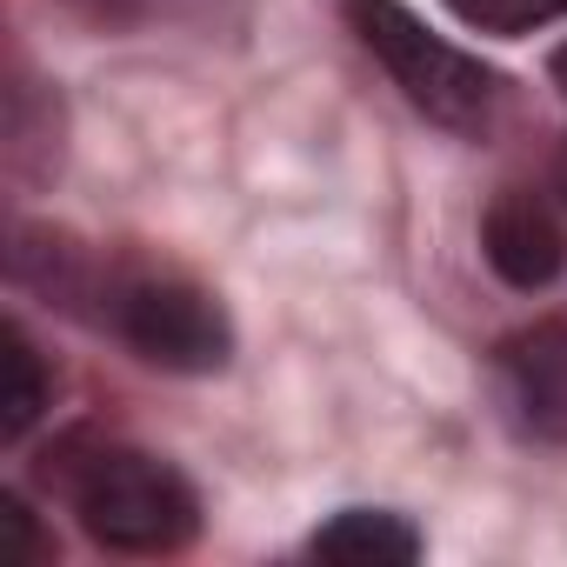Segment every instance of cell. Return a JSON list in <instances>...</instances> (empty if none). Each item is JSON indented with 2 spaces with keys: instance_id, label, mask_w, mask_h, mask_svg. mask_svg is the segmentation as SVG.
<instances>
[{
  "instance_id": "cell-2",
  "label": "cell",
  "mask_w": 567,
  "mask_h": 567,
  "mask_svg": "<svg viewBox=\"0 0 567 567\" xmlns=\"http://www.w3.org/2000/svg\"><path fill=\"white\" fill-rule=\"evenodd\" d=\"M341 14L354 28V41L388 68V81L408 94L414 114H427L447 134H487L501 114V81L461 54L454 41H441L421 14H408L401 0H341Z\"/></svg>"
},
{
  "instance_id": "cell-4",
  "label": "cell",
  "mask_w": 567,
  "mask_h": 567,
  "mask_svg": "<svg viewBox=\"0 0 567 567\" xmlns=\"http://www.w3.org/2000/svg\"><path fill=\"white\" fill-rule=\"evenodd\" d=\"M507 414L534 441H567V321H534L494 348Z\"/></svg>"
},
{
  "instance_id": "cell-12",
  "label": "cell",
  "mask_w": 567,
  "mask_h": 567,
  "mask_svg": "<svg viewBox=\"0 0 567 567\" xmlns=\"http://www.w3.org/2000/svg\"><path fill=\"white\" fill-rule=\"evenodd\" d=\"M554 174H560V194H567V141H560V161H554Z\"/></svg>"
},
{
  "instance_id": "cell-9",
  "label": "cell",
  "mask_w": 567,
  "mask_h": 567,
  "mask_svg": "<svg viewBox=\"0 0 567 567\" xmlns=\"http://www.w3.org/2000/svg\"><path fill=\"white\" fill-rule=\"evenodd\" d=\"M0 534H8V554H14V560H41V554H48V534L34 527V514H28L14 494L0 501Z\"/></svg>"
},
{
  "instance_id": "cell-1",
  "label": "cell",
  "mask_w": 567,
  "mask_h": 567,
  "mask_svg": "<svg viewBox=\"0 0 567 567\" xmlns=\"http://www.w3.org/2000/svg\"><path fill=\"white\" fill-rule=\"evenodd\" d=\"M41 481L81 514V527L114 554H174L200 527V501L181 467H167L147 447L68 434L48 447Z\"/></svg>"
},
{
  "instance_id": "cell-7",
  "label": "cell",
  "mask_w": 567,
  "mask_h": 567,
  "mask_svg": "<svg viewBox=\"0 0 567 567\" xmlns=\"http://www.w3.org/2000/svg\"><path fill=\"white\" fill-rule=\"evenodd\" d=\"M48 394H54V381H48L34 341L21 328H8V334H0V441H21L41 421Z\"/></svg>"
},
{
  "instance_id": "cell-11",
  "label": "cell",
  "mask_w": 567,
  "mask_h": 567,
  "mask_svg": "<svg viewBox=\"0 0 567 567\" xmlns=\"http://www.w3.org/2000/svg\"><path fill=\"white\" fill-rule=\"evenodd\" d=\"M547 74H554V87H560V94H567V41H560V48H554V61H547Z\"/></svg>"
},
{
  "instance_id": "cell-3",
  "label": "cell",
  "mask_w": 567,
  "mask_h": 567,
  "mask_svg": "<svg viewBox=\"0 0 567 567\" xmlns=\"http://www.w3.org/2000/svg\"><path fill=\"white\" fill-rule=\"evenodd\" d=\"M94 321L114 328L121 348H134L147 368H167V374H220L234 354V328L220 301L167 267H101Z\"/></svg>"
},
{
  "instance_id": "cell-5",
  "label": "cell",
  "mask_w": 567,
  "mask_h": 567,
  "mask_svg": "<svg viewBox=\"0 0 567 567\" xmlns=\"http://www.w3.org/2000/svg\"><path fill=\"white\" fill-rule=\"evenodd\" d=\"M481 254L507 288H547L567 260V234L534 194H501L481 220Z\"/></svg>"
},
{
  "instance_id": "cell-8",
  "label": "cell",
  "mask_w": 567,
  "mask_h": 567,
  "mask_svg": "<svg viewBox=\"0 0 567 567\" xmlns=\"http://www.w3.org/2000/svg\"><path fill=\"white\" fill-rule=\"evenodd\" d=\"M447 8L481 34H534L567 14V0H447Z\"/></svg>"
},
{
  "instance_id": "cell-6",
  "label": "cell",
  "mask_w": 567,
  "mask_h": 567,
  "mask_svg": "<svg viewBox=\"0 0 567 567\" xmlns=\"http://www.w3.org/2000/svg\"><path fill=\"white\" fill-rule=\"evenodd\" d=\"M315 554L321 560H354V567H401L421 554V534L408 514H388V507H348L334 514L321 534H315Z\"/></svg>"
},
{
  "instance_id": "cell-10",
  "label": "cell",
  "mask_w": 567,
  "mask_h": 567,
  "mask_svg": "<svg viewBox=\"0 0 567 567\" xmlns=\"http://www.w3.org/2000/svg\"><path fill=\"white\" fill-rule=\"evenodd\" d=\"M141 14H181V21H220L234 0H134Z\"/></svg>"
}]
</instances>
